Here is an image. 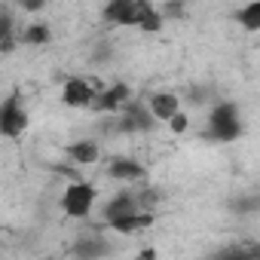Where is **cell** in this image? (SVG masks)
Wrapping results in <instances>:
<instances>
[{
	"instance_id": "obj_1",
	"label": "cell",
	"mask_w": 260,
	"mask_h": 260,
	"mask_svg": "<svg viewBox=\"0 0 260 260\" xmlns=\"http://www.w3.org/2000/svg\"><path fill=\"white\" fill-rule=\"evenodd\" d=\"M208 135L217 141H236L242 135V122H239V107L233 101H220L211 107L208 116Z\"/></svg>"
},
{
	"instance_id": "obj_2",
	"label": "cell",
	"mask_w": 260,
	"mask_h": 260,
	"mask_svg": "<svg viewBox=\"0 0 260 260\" xmlns=\"http://www.w3.org/2000/svg\"><path fill=\"white\" fill-rule=\"evenodd\" d=\"M95 196L98 190L89 184V181H74L64 187V196H61V211L68 217H86L95 205Z\"/></svg>"
},
{
	"instance_id": "obj_3",
	"label": "cell",
	"mask_w": 260,
	"mask_h": 260,
	"mask_svg": "<svg viewBox=\"0 0 260 260\" xmlns=\"http://www.w3.org/2000/svg\"><path fill=\"white\" fill-rule=\"evenodd\" d=\"M28 128V113L19 101V92H13L4 104H0V135L4 138H19Z\"/></svg>"
},
{
	"instance_id": "obj_4",
	"label": "cell",
	"mask_w": 260,
	"mask_h": 260,
	"mask_svg": "<svg viewBox=\"0 0 260 260\" xmlns=\"http://www.w3.org/2000/svg\"><path fill=\"white\" fill-rule=\"evenodd\" d=\"M101 92V83L98 80H80V77H71L61 89V101L68 107H92L95 95Z\"/></svg>"
},
{
	"instance_id": "obj_5",
	"label": "cell",
	"mask_w": 260,
	"mask_h": 260,
	"mask_svg": "<svg viewBox=\"0 0 260 260\" xmlns=\"http://www.w3.org/2000/svg\"><path fill=\"white\" fill-rule=\"evenodd\" d=\"M156 125V119L150 116V110L144 104H138L135 98L122 104V119H119V132H150Z\"/></svg>"
},
{
	"instance_id": "obj_6",
	"label": "cell",
	"mask_w": 260,
	"mask_h": 260,
	"mask_svg": "<svg viewBox=\"0 0 260 260\" xmlns=\"http://www.w3.org/2000/svg\"><path fill=\"white\" fill-rule=\"evenodd\" d=\"M132 25L144 34H156V31H162L166 22L150 0H132Z\"/></svg>"
},
{
	"instance_id": "obj_7",
	"label": "cell",
	"mask_w": 260,
	"mask_h": 260,
	"mask_svg": "<svg viewBox=\"0 0 260 260\" xmlns=\"http://www.w3.org/2000/svg\"><path fill=\"white\" fill-rule=\"evenodd\" d=\"M128 101H132V89H128L125 83H116V86H110V89H101V92L95 95L92 107H95L98 113H116V110H122V104H128Z\"/></svg>"
},
{
	"instance_id": "obj_8",
	"label": "cell",
	"mask_w": 260,
	"mask_h": 260,
	"mask_svg": "<svg viewBox=\"0 0 260 260\" xmlns=\"http://www.w3.org/2000/svg\"><path fill=\"white\" fill-rule=\"evenodd\" d=\"M147 110L156 122H169L178 110H181V98L175 92H153L147 98Z\"/></svg>"
},
{
	"instance_id": "obj_9",
	"label": "cell",
	"mask_w": 260,
	"mask_h": 260,
	"mask_svg": "<svg viewBox=\"0 0 260 260\" xmlns=\"http://www.w3.org/2000/svg\"><path fill=\"white\" fill-rule=\"evenodd\" d=\"M68 156L77 162V166H95L101 159V147L95 138H80L74 144H68Z\"/></svg>"
},
{
	"instance_id": "obj_10",
	"label": "cell",
	"mask_w": 260,
	"mask_h": 260,
	"mask_svg": "<svg viewBox=\"0 0 260 260\" xmlns=\"http://www.w3.org/2000/svg\"><path fill=\"white\" fill-rule=\"evenodd\" d=\"M144 175V166L138 159H125V156H116L107 162V178L113 181H138Z\"/></svg>"
},
{
	"instance_id": "obj_11",
	"label": "cell",
	"mask_w": 260,
	"mask_h": 260,
	"mask_svg": "<svg viewBox=\"0 0 260 260\" xmlns=\"http://www.w3.org/2000/svg\"><path fill=\"white\" fill-rule=\"evenodd\" d=\"M128 214H138V205H135V196L132 193H116L107 205H104V220H119V217H128Z\"/></svg>"
},
{
	"instance_id": "obj_12",
	"label": "cell",
	"mask_w": 260,
	"mask_h": 260,
	"mask_svg": "<svg viewBox=\"0 0 260 260\" xmlns=\"http://www.w3.org/2000/svg\"><path fill=\"white\" fill-rule=\"evenodd\" d=\"M104 22L110 25H132V0H110L104 7Z\"/></svg>"
},
{
	"instance_id": "obj_13",
	"label": "cell",
	"mask_w": 260,
	"mask_h": 260,
	"mask_svg": "<svg viewBox=\"0 0 260 260\" xmlns=\"http://www.w3.org/2000/svg\"><path fill=\"white\" fill-rule=\"evenodd\" d=\"M49 40H52V31L46 22H34L19 34V43H28V46H46Z\"/></svg>"
},
{
	"instance_id": "obj_14",
	"label": "cell",
	"mask_w": 260,
	"mask_h": 260,
	"mask_svg": "<svg viewBox=\"0 0 260 260\" xmlns=\"http://www.w3.org/2000/svg\"><path fill=\"white\" fill-rule=\"evenodd\" d=\"M104 251H107V245H104V242H98V239H80V242H77V248H74L77 260H95V257H101Z\"/></svg>"
},
{
	"instance_id": "obj_15",
	"label": "cell",
	"mask_w": 260,
	"mask_h": 260,
	"mask_svg": "<svg viewBox=\"0 0 260 260\" xmlns=\"http://www.w3.org/2000/svg\"><path fill=\"white\" fill-rule=\"evenodd\" d=\"M214 260H260V251L251 245V248H242V245H233V248H223L214 254Z\"/></svg>"
},
{
	"instance_id": "obj_16",
	"label": "cell",
	"mask_w": 260,
	"mask_h": 260,
	"mask_svg": "<svg viewBox=\"0 0 260 260\" xmlns=\"http://www.w3.org/2000/svg\"><path fill=\"white\" fill-rule=\"evenodd\" d=\"M236 16H239V22H242L248 31H257V28H260V4H248V7H242Z\"/></svg>"
},
{
	"instance_id": "obj_17",
	"label": "cell",
	"mask_w": 260,
	"mask_h": 260,
	"mask_svg": "<svg viewBox=\"0 0 260 260\" xmlns=\"http://www.w3.org/2000/svg\"><path fill=\"white\" fill-rule=\"evenodd\" d=\"M107 226H110L113 233H122V236H132V233H138V214H128V217L110 220Z\"/></svg>"
},
{
	"instance_id": "obj_18",
	"label": "cell",
	"mask_w": 260,
	"mask_h": 260,
	"mask_svg": "<svg viewBox=\"0 0 260 260\" xmlns=\"http://www.w3.org/2000/svg\"><path fill=\"white\" fill-rule=\"evenodd\" d=\"M0 34H19L16 31V16L10 7H0Z\"/></svg>"
},
{
	"instance_id": "obj_19",
	"label": "cell",
	"mask_w": 260,
	"mask_h": 260,
	"mask_svg": "<svg viewBox=\"0 0 260 260\" xmlns=\"http://www.w3.org/2000/svg\"><path fill=\"white\" fill-rule=\"evenodd\" d=\"M169 128H172V132H175V135H184V132H187V128H190V116H187L184 110H178V113H175V116L169 119Z\"/></svg>"
},
{
	"instance_id": "obj_20",
	"label": "cell",
	"mask_w": 260,
	"mask_h": 260,
	"mask_svg": "<svg viewBox=\"0 0 260 260\" xmlns=\"http://www.w3.org/2000/svg\"><path fill=\"white\" fill-rule=\"evenodd\" d=\"M19 46V34H0V55H10Z\"/></svg>"
},
{
	"instance_id": "obj_21",
	"label": "cell",
	"mask_w": 260,
	"mask_h": 260,
	"mask_svg": "<svg viewBox=\"0 0 260 260\" xmlns=\"http://www.w3.org/2000/svg\"><path fill=\"white\" fill-rule=\"evenodd\" d=\"M22 10H25V13H40V10H43V0H25Z\"/></svg>"
},
{
	"instance_id": "obj_22",
	"label": "cell",
	"mask_w": 260,
	"mask_h": 260,
	"mask_svg": "<svg viewBox=\"0 0 260 260\" xmlns=\"http://www.w3.org/2000/svg\"><path fill=\"white\" fill-rule=\"evenodd\" d=\"M135 260H156V248H144V251H138Z\"/></svg>"
}]
</instances>
